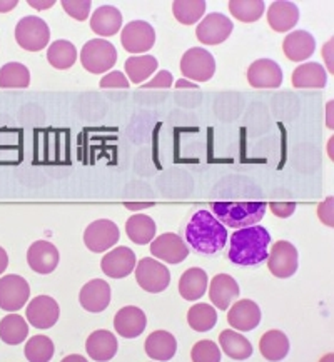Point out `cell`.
<instances>
[{
    "label": "cell",
    "instance_id": "8fae6325",
    "mask_svg": "<svg viewBox=\"0 0 334 362\" xmlns=\"http://www.w3.org/2000/svg\"><path fill=\"white\" fill-rule=\"evenodd\" d=\"M119 240V229L113 221L99 219L87 226L84 232V244L92 252L100 254L114 247Z\"/></svg>",
    "mask_w": 334,
    "mask_h": 362
},
{
    "label": "cell",
    "instance_id": "6da1fadb",
    "mask_svg": "<svg viewBox=\"0 0 334 362\" xmlns=\"http://www.w3.org/2000/svg\"><path fill=\"white\" fill-rule=\"evenodd\" d=\"M271 234L263 226H249L231 235L229 261L243 267H254L267 259Z\"/></svg>",
    "mask_w": 334,
    "mask_h": 362
},
{
    "label": "cell",
    "instance_id": "d4e9b609",
    "mask_svg": "<svg viewBox=\"0 0 334 362\" xmlns=\"http://www.w3.org/2000/svg\"><path fill=\"white\" fill-rule=\"evenodd\" d=\"M86 351L92 361H110L117 352V339L109 331H96L87 337Z\"/></svg>",
    "mask_w": 334,
    "mask_h": 362
},
{
    "label": "cell",
    "instance_id": "8992f818",
    "mask_svg": "<svg viewBox=\"0 0 334 362\" xmlns=\"http://www.w3.org/2000/svg\"><path fill=\"white\" fill-rule=\"evenodd\" d=\"M180 72L185 81L207 82L214 77L216 60L206 49L192 47L180 59Z\"/></svg>",
    "mask_w": 334,
    "mask_h": 362
},
{
    "label": "cell",
    "instance_id": "c3c4849f",
    "mask_svg": "<svg viewBox=\"0 0 334 362\" xmlns=\"http://www.w3.org/2000/svg\"><path fill=\"white\" fill-rule=\"evenodd\" d=\"M7 266H8V255L6 252V249L0 247V274L6 272Z\"/></svg>",
    "mask_w": 334,
    "mask_h": 362
},
{
    "label": "cell",
    "instance_id": "ffe728a7",
    "mask_svg": "<svg viewBox=\"0 0 334 362\" xmlns=\"http://www.w3.org/2000/svg\"><path fill=\"white\" fill-rule=\"evenodd\" d=\"M79 303L89 313H102L110 304V286L102 279L89 281L81 289Z\"/></svg>",
    "mask_w": 334,
    "mask_h": 362
},
{
    "label": "cell",
    "instance_id": "d590c367",
    "mask_svg": "<svg viewBox=\"0 0 334 362\" xmlns=\"http://www.w3.org/2000/svg\"><path fill=\"white\" fill-rule=\"evenodd\" d=\"M173 12L180 24L192 25L201 21V17L206 13V2L204 0H175Z\"/></svg>",
    "mask_w": 334,
    "mask_h": 362
},
{
    "label": "cell",
    "instance_id": "b9f144b4",
    "mask_svg": "<svg viewBox=\"0 0 334 362\" xmlns=\"http://www.w3.org/2000/svg\"><path fill=\"white\" fill-rule=\"evenodd\" d=\"M100 89H129V81L122 72H110L100 78Z\"/></svg>",
    "mask_w": 334,
    "mask_h": 362
},
{
    "label": "cell",
    "instance_id": "836d02e7",
    "mask_svg": "<svg viewBox=\"0 0 334 362\" xmlns=\"http://www.w3.org/2000/svg\"><path fill=\"white\" fill-rule=\"evenodd\" d=\"M157 71V60L152 55H134L125 60V74L132 83H144Z\"/></svg>",
    "mask_w": 334,
    "mask_h": 362
},
{
    "label": "cell",
    "instance_id": "f546056e",
    "mask_svg": "<svg viewBox=\"0 0 334 362\" xmlns=\"http://www.w3.org/2000/svg\"><path fill=\"white\" fill-rule=\"evenodd\" d=\"M219 342H221L222 351H224L231 359L246 361L253 356V346H250L248 339H246L243 334L231 331V329L221 332Z\"/></svg>",
    "mask_w": 334,
    "mask_h": 362
},
{
    "label": "cell",
    "instance_id": "bcb514c9",
    "mask_svg": "<svg viewBox=\"0 0 334 362\" xmlns=\"http://www.w3.org/2000/svg\"><path fill=\"white\" fill-rule=\"evenodd\" d=\"M331 45H333V40H329L326 45H324V50H323V54H324V59H326V64H328V71L329 72H333L334 69H333V59H331Z\"/></svg>",
    "mask_w": 334,
    "mask_h": 362
},
{
    "label": "cell",
    "instance_id": "7402d4cb",
    "mask_svg": "<svg viewBox=\"0 0 334 362\" xmlns=\"http://www.w3.org/2000/svg\"><path fill=\"white\" fill-rule=\"evenodd\" d=\"M314 49H316V40L306 30L291 32L282 42V52L292 62L308 60L314 54Z\"/></svg>",
    "mask_w": 334,
    "mask_h": 362
},
{
    "label": "cell",
    "instance_id": "1f68e13d",
    "mask_svg": "<svg viewBox=\"0 0 334 362\" xmlns=\"http://www.w3.org/2000/svg\"><path fill=\"white\" fill-rule=\"evenodd\" d=\"M29 336V326L22 315L11 314L0 321V339L8 346H17Z\"/></svg>",
    "mask_w": 334,
    "mask_h": 362
},
{
    "label": "cell",
    "instance_id": "e575fe53",
    "mask_svg": "<svg viewBox=\"0 0 334 362\" xmlns=\"http://www.w3.org/2000/svg\"><path fill=\"white\" fill-rule=\"evenodd\" d=\"M30 71L18 62H8L0 69V89H27Z\"/></svg>",
    "mask_w": 334,
    "mask_h": 362
},
{
    "label": "cell",
    "instance_id": "9c48e42d",
    "mask_svg": "<svg viewBox=\"0 0 334 362\" xmlns=\"http://www.w3.org/2000/svg\"><path fill=\"white\" fill-rule=\"evenodd\" d=\"M30 297V287L24 277L11 276L0 277V309L7 313H17L27 304Z\"/></svg>",
    "mask_w": 334,
    "mask_h": 362
},
{
    "label": "cell",
    "instance_id": "d6a6232c",
    "mask_svg": "<svg viewBox=\"0 0 334 362\" xmlns=\"http://www.w3.org/2000/svg\"><path fill=\"white\" fill-rule=\"evenodd\" d=\"M49 64L59 71L71 69L77 60V49L69 40H55L47 50Z\"/></svg>",
    "mask_w": 334,
    "mask_h": 362
},
{
    "label": "cell",
    "instance_id": "277c9868",
    "mask_svg": "<svg viewBox=\"0 0 334 362\" xmlns=\"http://www.w3.org/2000/svg\"><path fill=\"white\" fill-rule=\"evenodd\" d=\"M82 67L91 74H104L117 62V50L109 40H89L81 50Z\"/></svg>",
    "mask_w": 334,
    "mask_h": 362
},
{
    "label": "cell",
    "instance_id": "e0dca14e",
    "mask_svg": "<svg viewBox=\"0 0 334 362\" xmlns=\"http://www.w3.org/2000/svg\"><path fill=\"white\" fill-rule=\"evenodd\" d=\"M59 259L57 247L47 240H37L27 250V262L30 269L42 276L54 272L59 266Z\"/></svg>",
    "mask_w": 334,
    "mask_h": 362
},
{
    "label": "cell",
    "instance_id": "ee69618b",
    "mask_svg": "<svg viewBox=\"0 0 334 362\" xmlns=\"http://www.w3.org/2000/svg\"><path fill=\"white\" fill-rule=\"evenodd\" d=\"M318 217L328 227H334V199L333 197H328L323 204H319Z\"/></svg>",
    "mask_w": 334,
    "mask_h": 362
},
{
    "label": "cell",
    "instance_id": "4dcf8cb0",
    "mask_svg": "<svg viewBox=\"0 0 334 362\" xmlns=\"http://www.w3.org/2000/svg\"><path fill=\"white\" fill-rule=\"evenodd\" d=\"M125 232L134 244L144 245L152 243L156 235V222L146 214H136L125 222Z\"/></svg>",
    "mask_w": 334,
    "mask_h": 362
},
{
    "label": "cell",
    "instance_id": "30bf717a",
    "mask_svg": "<svg viewBox=\"0 0 334 362\" xmlns=\"http://www.w3.org/2000/svg\"><path fill=\"white\" fill-rule=\"evenodd\" d=\"M233 29L234 24L224 13L214 12L209 13L199 22L196 27V37L204 45H217L229 39Z\"/></svg>",
    "mask_w": 334,
    "mask_h": 362
},
{
    "label": "cell",
    "instance_id": "f6af8a7d",
    "mask_svg": "<svg viewBox=\"0 0 334 362\" xmlns=\"http://www.w3.org/2000/svg\"><path fill=\"white\" fill-rule=\"evenodd\" d=\"M269 209L276 217H281V219H286L294 214L296 204L294 202H271L269 204Z\"/></svg>",
    "mask_w": 334,
    "mask_h": 362
},
{
    "label": "cell",
    "instance_id": "cb8c5ba5",
    "mask_svg": "<svg viewBox=\"0 0 334 362\" xmlns=\"http://www.w3.org/2000/svg\"><path fill=\"white\" fill-rule=\"evenodd\" d=\"M291 82L296 89H323L328 82V72L318 62L301 64L292 72Z\"/></svg>",
    "mask_w": 334,
    "mask_h": 362
},
{
    "label": "cell",
    "instance_id": "8d00e7d4",
    "mask_svg": "<svg viewBox=\"0 0 334 362\" xmlns=\"http://www.w3.org/2000/svg\"><path fill=\"white\" fill-rule=\"evenodd\" d=\"M188 322L197 332H207L217 324V313L209 304H196L189 309Z\"/></svg>",
    "mask_w": 334,
    "mask_h": 362
},
{
    "label": "cell",
    "instance_id": "60d3db41",
    "mask_svg": "<svg viewBox=\"0 0 334 362\" xmlns=\"http://www.w3.org/2000/svg\"><path fill=\"white\" fill-rule=\"evenodd\" d=\"M92 4L89 0H64L62 8L76 21H86L91 13Z\"/></svg>",
    "mask_w": 334,
    "mask_h": 362
},
{
    "label": "cell",
    "instance_id": "f35d334b",
    "mask_svg": "<svg viewBox=\"0 0 334 362\" xmlns=\"http://www.w3.org/2000/svg\"><path fill=\"white\" fill-rule=\"evenodd\" d=\"M54 342L47 336H34L27 341L24 354L30 362H47L54 357Z\"/></svg>",
    "mask_w": 334,
    "mask_h": 362
},
{
    "label": "cell",
    "instance_id": "f5cc1de1",
    "mask_svg": "<svg viewBox=\"0 0 334 362\" xmlns=\"http://www.w3.org/2000/svg\"><path fill=\"white\" fill-rule=\"evenodd\" d=\"M331 109H333V102L328 104V127L333 129V120H331Z\"/></svg>",
    "mask_w": 334,
    "mask_h": 362
},
{
    "label": "cell",
    "instance_id": "44dd1931",
    "mask_svg": "<svg viewBox=\"0 0 334 362\" xmlns=\"http://www.w3.org/2000/svg\"><path fill=\"white\" fill-rule=\"evenodd\" d=\"M299 21V8L287 0L272 2L267 8V24L275 32H289Z\"/></svg>",
    "mask_w": 334,
    "mask_h": 362
},
{
    "label": "cell",
    "instance_id": "7c38bea8",
    "mask_svg": "<svg viewBox=\"0 0 334 362\" xmlns=\"http://www.w3.org/2000/svg\"><path fill=\"white\" fill-rule=\"evenodd\" d=\"M120 40L129 54H144L154 47L156 32L147 22L132 21L124 27Z\"/></svg>",
    "mask_w": 334,
    "mask_h": 362
},
{
    "label": "cell",
    "instance_id": "3957f363",
    "mask_svg": "<svg viewBox=\"0 0 334 362\" xmlns=\"http://www.w3.org/2000/svg\"><path fill=\"white\" fill-rule=\"evenodd\" d=\"M214 217L222 226L243 229V227L256 226L264 217L267 204L266 202H212L211 204Z\"/></svg>",
    "mask_w": 334,
    "mask_h": 362
},
{
    "label": "cell",
    "instance_id": "5b68a950",
    "mask_svg": "<svg viewBox=\"0 0 334 362\" xmlns=\"http://www.w3.org/2000/svg\"><path fill=\"white\" fill-rule=\"evenodd\" d=\"M50 39L49 25L40 17L27 16L18 21L16 27V40L27 52H39L45 49Z\"/></svg>",
    "mask_w": 334,
    "mask_h": 362
},
{
    "label": "cell",
    "instance_id": "4fadbf2b",
    "mask_svg": "<svg viewBox=\"0 0 334 362\" xmlns=\"http://www.w3.org/2000/svg\"><path fill=\"white\" fill-rule=\"evenodd\" d=\"M151 252L162 262L180 264L184 259H188L189 249L180 235L174 232H166L159 238L152 239Z\"/></svg>",
    "mask_w": 334,
    "mask_h": 362
},
{
    "label": "cell",
    "instance_id": "5bb4252c",
    "mask_svg": "<svg viewBox=\"0 0 334 362\" xmlns=\"http://www.w3.org/2000/svg\"><path fill=\"white\" fill-rule=\"evenodd\" d=\"M248 82L254 89H277L282 83V71L271 59H259L248 69Z\"/></svg>",
    "mask_w": 334,
    "mask_h": 362
},
{
    "label": "cell",
    "instance_id": "681fc988",
    "mask_svg": "<svg viewBox=\"0 0 334 362\" xmlns=\"http://www.w3.org/2000/svg\"><path fill=\"white\" fill-rule=\"evenodd\" d=\"M29 6L37 8V11H45V8H49V7L54 6V0H49V2H35V0H30Z\"/></svg>",
    "mask_w": 334,
    "mask_h": 362
},
{
    "label": "cell",
    "instance_id": "603a6c76",
    "mask_svg": "<svg viewBox=\"0 0 334 362\" xmlns=\"http://www.w3.org/2000/svg\"><path fill=\"white\" fill-rule=\"evenodd\" d=\"M239 292L241 289L238 282L231 276H227V274H217L214 279L211 281V286H209L211 303L221 310H227V308L239 297Z\"/></svg>",
    "mask_w": 334,
    "mask_h": 362
},
{
    "label": "cell",
    "instance_id": "9a60e30c",
    "mask_svg": "<svg viewBox=\"0 0 334 362\" xmlns=\"http://www.w3.org/2000/svg\"><path fill=\"white\" fill-rule=\"evenodd\" d=\"M27 321L35 329H50L59 321L60 309L57 300L49 296H39L27 305Z\"/></svg>",
    "mask_w": 334,
    "mask_h": 362
},
{
    "label": "cell",
    "instance_id": "db71d44e",
    "mask_svg": "<svg viewBox=\"0 0 334 362\" xmlns=\"http://www.w3.org/2000/svg\"><path fill=\"white\" fill-rule=\"evenodd\" d=\"M72 359H74V361H82V362L86 361V359H84V357H79V356H77V357H66V359H64V362H67V361H72Z\"/></svg>",
    "mask_w": 334,
    "mask_h": 362
},
{
    "label": "cell",
    "instance_id": "ba28073f",
    "mask_svg": "<svg viewBox=\"0 0 334 362\" xmlns=\"http://www.w3.org/2000/svg\"><path fill=\"white\" fill-rule=\"evenodd\" d=\"M298 249L287 240H277L267 254V267L277 279H287L298 271Z\"/></svg>",
    "mask_w": 334,
    "mask_h": 362
},
{
    "label": "cell",
    "instance_id": "7a4b0ae2",
    "mask_svg": "<svg viewBox=\"0 0 334 362\" xmlns=\"http://www.w3.org/2000/svg\"><path fill=\"white\" fill-rule=\"evenodd\" d=\"M185 240L199 254H216L227 243V230L209 211H197L185 227Z\"/></svg>",
    "mask_w": 334,
    "mask_h": 362
},
{
    "label": "cell",
    "instance_id": "7bdbcfd3",
    "mask_svg": "<svg viewBox=\"0 0 334 362\" xmlns=\"http://www.w3.org/2000/svg\"><path fill=\"white\" fill-rule=\"evenodd\" d=\"M173 86V74L169 71H161L151 82H146L142 89H169Z\"/></svg>",
    "mask_w": 334,
    "mask_h": 362
},
{
    "label": "cell",
    "instance_id": "f907efd6",
    "mask_svg": "<svg viewBox=\"0 0 334 362\" xmlns=\"http://www.w3.org/2000/svg\"><path fill=\"white\" fill-rule=\"evenodd\" d=\"M175 87H178V89H197L196 83L191 82V81H185V78L175 82Z\"/></svg>",
    "mask_w": 334,
    "mask_h": 362
},
{
    "label": "cell",
    "instance_id": "52a82bcc",
    "mask_svg": "<svg viewBox=\"0 0 334 362\" xmlns=\"http://www.w3.org/2000/svg\"><path fill=\"white\" fill-rule=\"evenodd\" d=\"M136 281L146 292L159 294L171 282V272L164 264L151 257H144L136 264Z\"/></svg>",
    "mask_w": 334,
    "mask_h": 362
},
{
    "label": "cell",
    "instance_id": "4316f807",
    "mask_svg": "<svg viewBox=\"0 0 334 362\" xmlns=\"http://www.w3.org/2000/svg\"><path fill=\"white\" fill-rule=\"evenodd\" d=\"M122 25V13L113 6H102L91 17V29L100 37L115 35Z\"/></svg>",
    "mask_w": 334,
    "mask_h": 362
},
{
    "label": "cell",
    "instance_id": "484cf974",
    "mask_svg": "<svg viewBox=\"0 0 334 362\" xmlns=\"http://www.w3.org/2000/svg\"><path fill=\"white\" fill-rule=\"evenodd\" d=\"M146 354L154 361H171L178 351V341L171 332L167 331H156L146 339L144 344Z\"/></svg>",
    "mask_w": 334,
    "mask_h": 362
},
{
    "label": "cell",
    "instance_id": "ac0fdd59",
    "mask_svg": "<svg viewBox=\"0 0 334 362\" xmlns=\"http://www.w3.org/2000/svg\"><path fill=\"white\" fill-rule=\"evenodd\" d=\"M227 322L239 332L253 331L261 322V309L250 299H241L227 313Z\"/></svg>",
    "mask_w": 334,
    "mask_h": 362
},
{
    "label": "cell",
    "instance_id": "74e56055",
    "mask_svg": "<svg viewBox=\"0 0 334 362\" xmlns=\"http://www.w3.org/2000/svg\"><path fill=\"white\" fill-rule=\"evenodd\" d=\"M264 8L266 6L263 0H231L229 2V12L244 24L259 21L263 17Z\"/></svg>",
    "mask_w": 334,
    "mask_h": 362
},
{
    "label": "cell",
    "instance_id": "2e32d148",
    "mask_svg": "<svg viewBox=\"0 0 334 362\" xmlns=\"http://www.w3.org/2000/svg\"><path fill=\"white\" fill-rule=\"evenodd\" d=\"M136 254L132 249L120 245L117 249H113L102 257L100 267L105 276L113 277V279H124L136 267Z\"/></svg>",
    "mask_w": 334,
    "mask_h": 362
},
{
    "label": "cell",
    "instance_id": "d6986e66",
    "mask_svg": "<svg viewBox=\"0 0 334 362\" xmlns=\"http://www.w3.org/2000/svg\"><path fill=\"white\" fill-rule=\"evenodd\" d=\"M147 326V315L144 314L142 309L136 305H127L122 308L115 314L114 317V329L120 337L134 339L139 337L146 331Z\"/></svg>",
    "mask_w": 334,
    "mask_h": 362
},
{
    "label": "cell",
    "instance_id": "816d5d0a",
    "mask_svg": "<svg viewBox=\"0 0 334 362\" xmlns=\"http://www.w3.org/2000/svg\"><path fill=\"white\" fill-rule=\"evenodd\" d=\"M17 0H8V2H0V12H11L17 7Z\"/></svg>",
    "mask_w": 334,
    "mask_h": 362
},
{
    "label": "cell",
    "instance_id": "ab89813d",
    "mask_svg": "<svg viewBox=\"0 0 334 362\" xmlns=\"http://www.w3.org/2000/svg\"><path fill=\"white\" fill-rule=\"evenodd\" d=\"M191 359L194 362H219L221 349L212 341H199L191 351Z\"/></svg>",
    "mask_w": 334,
    "mask_h": 362
},
{
    "label": "cell",
    "instance_id": "83f0119b",
    "mask_svg": "<svg viewBox=\"0 0 334 362\" xmlns=\"http://www.w3.org/2000/svg\"><path fill=\"white\" fill-rule=\"evenodd\" d=\"M207 291V274L201 267L188 269L179 279V294L185 300H197Z\"/></svg>",
    "mask_w": 334,
    "mask_h": 362
},
{
    "label": "cell",
    "instance_id": "7dc6e473",
    "mask_svg": "<svg viewBox=\"0 0 334 362\" xmlns=\"http://www.w3.org/2000/svg\"><path fill=\"white\" fill-rule=\"evenodd\" d=\"M124 206L129 209V211H139V209H147L154 206V202H142V204H136V202H124Z\"/></svg>",
    "mask_w": 334,
    "mask_h": 362
},
{
    "label": "cell",
    "instance_id": "f1b7e54d",
    "mask_svg": "<svg viewBox=\"0 0 334 362\" xmlns=\"http://www.w3.org/2000/svg\"><path fill=\"white\" fill-rule=\"evenodd\" d=\"M259 351L266 361H282L289 352V339L284 332L272 329L263 334L259 341Z\"/></svg>",
    "mask_w": 334,
    "mask_h": 362
}]
</instances>
